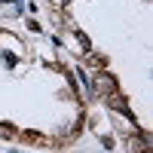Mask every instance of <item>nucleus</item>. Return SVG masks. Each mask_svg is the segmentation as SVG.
<instances>
[{"label": "nucleus", "mask_w": 153, "mask_h": 153, "mask_svg": "<svg viewBox=\"0 0 153 153\" xmlns=\"http://www.w3.org/2000/svg\"><path fill=\"white\" fill-rule=\"evenodd\" d=\"M89 65H92V68H104V65H107V58H104V55H95V52H92V55H89Z\"/></svg>", "instance_id": "4"}, {"label": "nucleus", "mask_w": 153, "mask_h": 153, "mask_svg": "<svg viewBox=\"0 0 153 153\" xmlns=\"http://www.w3.org/2000/svg\"><path fill=\"white\" fill-rule=\"evenodd\" d=\"M0 138H16V126H9V123H0Z\"/></svg>", "instance_id": "3"}, {"label": "nucleus", "mask_w": 153, "mask_h": 153, "mask_svg": "<svg viewBox=\"0 0 153 153\" xmlns=\"http://www.w3.org/2000/svg\"><path fill=\"white\" fill-rule=\"evenodd\" d=\"M92 92H95L98 98H107V95L117 92V80H113L110 74H98L95 80H92Z\"/></svg>", "instance_id": "1"}, {"label": "nucleus", "mask_w": 153, "mask_h": 153, "mask_svg": "<svg viewBox=\"0 0 153 153\" xmlns=\"http://www.w3.org/2000/svg\"><path fill=\"white\" fill-rule=\"evenodd\" d=\"M76 40H80V46H83V52H89V49H92V46H89V37H86L83 31H76Z\"/></svg>", "instance_id": "5"}, {"label": "nucleus", "mask_w": 153, "mask_h": 153, "mask_svg": "<svg viewBox=\"0 0 153 153\" xmlns=\"http://www.w3.org/2000/svg\"><path fill=\"white\" fill-rule=\"evenodd\" d=\"M22 141H25V144H43V147L49 144L46 138H43V135H37V132H22Z\"/></svg>", "instance_id": "2"}]
</instances>
